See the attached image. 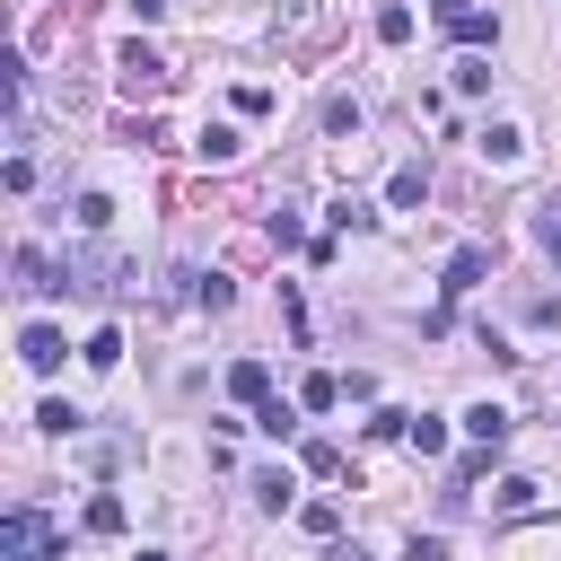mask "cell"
Listing matches in <instances>:
<instances>
[{
    "label": "cell",
    "mask_w": 561,
    "mask_h": 561,
    "mask_svg": "<svg viewBox=\"0 0 561 561\" xmlns=\"http://www.w3.org/2000/svg\"><path fill=\"white\" fill-rule=\"evenodd\" d=\"M0 561H53L44 508H9V517H0Z\"/></svg>",
    "instance_id": "6da1fadb"
},
{
    "label": "cell",
    "mask_w": 561,
    "mask_h": 561,
    "mask_svg": "<svg viewBox=\"0 0 561 561\" xmlns=\"http://www.w3.org/2000/svg\"><path fill=\"white\" fill-rule=\"evenodd\" d=\"M114 79H123V96H167V79H175V70H167L149 44H123V53H114Z\"/></svg>",
    "instance_id": "7a4b0ae2"
},
{
    "label": "cell",
    "mask_w": 561,
    "mask_h": 561,
    "mask_svg": "<svg viewBox=\"0 0 561 561\" xmlns=\"http://www.w3.org/2000/svg\"><path fill=\"white\" fill-rule=\"evenodd\" d=\"M438 26H447L456 44H500V18L473 9V0H438Z\"/></svg>",
    "instance_id": "3957f363"
},
{
    "label": "cell",
    "mask_w": 561,
    "mask_h": 561,
    "mask_svg": "<svg viewBox=\"0 0 561 561\" xmlns=\"http://www.w3.org/2000/svg\"><path fill=\"white\" fill-rule=\"evenodd\" d=\"M482 280H491V245H456L438 289H447V298H465V289H482Z\"/></svg>",
    "instance_id": "277c9868"
},
{
    "label": "cell",
    "mask_w": 561,
    "mask_h": 561,
    "mask_svg": "<svg viewBox=\"0 0 561 561\" xmlns=\"http://www.w3.org/2000/svg\"><path fill=\"white\" fill-rule=\"evenodd\" d=\"M61 351H70V342H61L53 324H26V333H18V359H26L35 377H53V368H61Z\"/></svg>",
    "instance_id": "5b68a950"
},
{
    "label": "cell",
    "mask_w": 561,
    "mask_h": 561,
    "mask_svg": "<svg viewBox=\"0 0 561 561\" xmlns=\"http://www.w3.org/2000/svg\"><path fill=\"white\" fill-rule=\"evenodd\" d=\"M473 149H482L491 167H517V158H526V131H517V123H482V140H473Z\"/></svg>",
    "instance_id": "8992f818"
},
{
    "label": "cell",
    "mask_w": 561,
    "mask_h": 561,
    "mask_svg": "<svg viewBox=\"0 0 561 561\" xmlns=\"http://www.w3.org/2000/svg\"><path fill=\"white\" fill-rule=\"evenodd\" d=\"M228 394L263 412V403H272V368H263V359H237V368H228Z\"/></svg>",
    "instance_id": "52a82bcc"
},
{
    "label": "cell",
    "mask_w": 561,
    "mask_h": 561,
    "mask_svg": "<svg viewBox=\"0 0 561 561\" xmlns=\"http://www.w3.org/2000/svg\"><path fill=\"white\" fill-rule=\"evenodd\" d=\"M465 438L500 456V447H508V412H500V403H473V412H465Z\"/></svg>",
    "instance_id": "ba28073f"
},
{
    "label": "cell",
    "mask_w": 561,
    "mask_h": 561,
    "mask_svg": "<svg viewBox=\"0 0 561 561\" xmlns=\"http://www.w3.org/2000/svg\"><path fill=\"white\" fill-rule=\"evenodd\" d=\"M386 202H394V210H421V202H430V167H421V158H412V167H394Z\"/></svg>",
    "instance_id": "9c48e42d"
},
{
    "label": "cell",
    "mask_w": 561,
    "mask_h": 561,
    "mask_svg": "<svg viewBox=\"0 0 561 561\" xmlns=\"http://www.w3.org/2000/svg\"><path fill=\"white\" fill-rule=\"evenodd\" d=\"M535 508H543V482L508 473V482H500V517H535Z\"/></svg>",
    "instance_id": "30bf717a"
},
{
    "label": "cell",
    "mask_w": 561,
    "mask_h": 561,
    "mask_svg": "<svg viewBox=\"0 0 561 561\" xmlns=\"http://www.w3.org/2000/svg\"><path fill=\"white\" fill-rule=\"evenodd\" d=\"M324 140H359V105L351 96H324Z\"/></svg>",
    "instance_id": "8fae6325"
},
{
    "label": "cell",
    "mask_w": 561,
    "mask_h": 561,
    "mask_svg": "<svg viewBox=\"0 0 561 561\" xmlns=\"http://www.w3.org/2000/svg\"><path fill=\"white\" fill-rule=\"evenodd\" d=\"M193 149H202V158H210V167H228V158H237V149H245V140H237V131H228V123H202V140H193Z\"/></svg>",
    "instance_id": "7c38bea8"
},
{
    "label": "cell",
    "mask_w": 561,
    "mask_h": 561,
    "mask_svg": "<svg viewBox=\"0 0 561 561\" xmlns=\"http://www.w3.org/2000/svg\"><path fill=\"white\" fill-rule=\"evenodd\" d=\"M333 403H342V377H324V368H316V377L298 386V412H333Z\"/></svg>",
    "instance_id": "4fadbf2b"
},
{
    "label": "cell",
    "mask_w": 561,
    "mask_h": 561,
    "mask_svg": "<svg viewBox=\"0 0 561 561\" xmlns=\"http://www.w3.org/2000/svg\"><path fill=\"white\" fill-rule=\"evenodd\" d=\"M403 438H412V456H438V447H447V421H438V412H412Z\"/></svg>",
    "instance_id": "5bb4252c"
},
{
    "label": "cell",
    "mask_w": 561,
    "mask_h": 561,
    "mask_svg": "<svg viewBox=\"0 0 561 561\" xmlns=\"http://www.w3.org/2000/svg\"><path fill=\"white\" fill-rule=\"evenodd\" d=\"M289 491H298L289 465H263V473H254V500H263V508H289Z\"/></svg>",
    "instance_id": "9a60e30c"
},
{
    "label": "cell",
    "mask_w": 561,
    "mask_h": 561,
    "mask_svg": "<svg viewBox=\"0 0 561 561\" xmlns=\"http://www.w3.org/2000/svg\"><path fill=\"white\" fill-rule=\"evenodd\" d=\"M316 35V0H280V44H307Z\"/></svg>",
    "instance_id": "2e32d148"
},
{
    "label": "cell",
    "mask_w": 561,
    "mask_h": 561,
    "mask_svg": "<svg viewBox=\"0 0 561 561\" xmlns=\"http://www.w3.org/2000/svg\"><path fill=\"white\" fill-rule=\"evenodd\" d=\"M377 44H412V9H403V0L377 9Z\"/></svg>",
    "instance_id": "e0dca14e"
},
{
    "label": "cell",
    "mask_w": 561,
    "mask_h": 561,
    "mask_svg": "<svg viewBox=\"0 0 561 561\" xmlns=\"http://www.w3.org/2000/svg\"><path fill=\"white\" fill-rule=\"evenodd\" d=\"M88 535H123V500H114V491L88 500Z\"/></svg>",
    "instance_id": "ac0fdd59"
},
{
    "label": "cell",
    "mask_w": 561,
    "mask_h": 561,
    "mask_svg": "<svg viewBox=\"0 0 561 561\" xmlns=\"http://www.w3.org/2000/svg\"><path fill=\"white\" fill-rule=\"evenodd\" d=\"M298 465H307V473H342V447H333V438H307Z\"/></svg>",
    "instance_id": "d6986e66"
},
{
    "label": "cell",
    "mask_w": 561,
    "mask_h": 561,
    "mask_svg": "<svg viewBox=\"0 0 561 561\" xmlns=\"http://www.w3.org/2000/svg\"><path fill=\"white\" fill-rule=\"evenodd\" d=\"M456 88H465V96H482V88H491V61H482V53H465V61H456Z\"/></svg>",
    "instance_id": "ffe728a7"
},
{
    "label": "cell",
    "mask_w": 561,
    "mask_h": 561,
    "mask_svg": "<svg viewBox=\"0 0 561 561\" xmlns=\"http://www.w3.org/2000/svg\"><path fill=\"white\" fill-rule=\"evenodd\" d=\"M114 359H123V333H114V324H105V333H88V368H114Z\"/></svg>",
    "instance_id": "44dd1931"
},
{
    "label": "cell",
    "mask_w": 561,
    "mask_h": 561,
    "mask_svg": "<svg viewBox=\"0 0 561 561\" xmlns=\"http://www.w3.org/2000/svg\"><path fill=\"white\" fill-rule=\"evenodd\" d=\"M298 526H307V535H333V526H342V508H333V500H307V508H298Z\"/></svg>",
    "instance_id": "7402d4cb"
},
{
    "label": "cell",
    "mask_w": 561,
    "mask_h": 561,
    "mask_svg": "<svg viewBox=\"0 0 561 561\" xmlns=\"http://www.w3.org/2000/svg\"><path fill=\"white\" fill-rule=\"evenodd\" d=\"M105 219H114V202H105V193H79V228H88V237H96V228H105Z\"/></svg>",
    "instance_id": "603a6c76"
},
{
    "label": "cell",
    "mask_w": 561,
    "mask_h": 561,
    "mask_svg": "<svg viewBox=\"0 0 561 561\" xmlns=\"http://www.w3.org/2000/svg\"><path fill=\"white\" fill-rule=\"evenodd\" d=\"M35 430H53V438H70V430H79V412H70V403H44V412H35Z\"/></svg>",
    "instance_id": "cb8c5ba5"
},
{
    "label": "cell",
    "mask_w": 561,
    "mask_h": 561,
    "mask_svg": "<svg viewBox=\"0 0 561 561\" xmlns=\"http://www.w3.org/2000/svg\"><path fill=\"white\" fill-rule=\"evenodd\" d=\"M254 430H272V438H289V430H298V412H289V403H263V412H254Z\"/></svg>",
    "instance_id": "d4e9b609"
},
{
    "label": "cell",
    "mask_w": 561,
    "mask_h": 561,
    "mask_svg": "<svg viewBox=\"0 0 561 561\" xmlns=\"http://www.w3.org/2000/svg\"><path fill=\"white\" fill-rule=\"evenodd\" d=\"M535 237H543V245H552V263H561V193L543 202V219H535Z\"/></svg>",
    "instance_id": "484cf974"
},
{
    "label": "cell",
    "mask_w": 561,
    "mask_h": 561,
    "mask_svg": "<svg viewBox=\"0 0 561 561\" xmlns=\"http://www.w3.org/2000/svg\"><path fill=\"white\" fill-rule=\"evenodd\" d=\"M412 561H447V535H412Z\"/></svg>",
    "instance_id": "4316f807"
},
{
    "label": "cell",
    "mask_w": 561,
    "mask_h": 561,
    "mask_svg": "<svg viewBox=\"0 0 561 561\" xmlns=\"http://www.w3.org/2000/svg\"><path fill=\"white\" fill-rule=\"evenodd\" d=\"M123 9H131L140 26H149V18H167V0H123Z\"/></svg>",
    "instance_id": "83f0119b"
},
{
    "label": "cell",
    "mask_w": 561,
    "mask_h": 561,
    "mask_svg": "<svg viewBox=\"0 0 561 561\" xmlns=\"http://www.w3.org/2000/svg\"><path fill=\"white\" fill-rule=\"evenodd\" d=\"M324 561H359V543H333V552H324Z\"/></svg>",
    "instance_id": "f1b7e54d"
},
{
    "label": "cell",
    "mask_w": 561,
    "mask_h": 561,
    "mask_svg": "<svg viewBox=\"0 0 561 561\" xmlns=\"http://www.w3.org/2000/svg\"><path fill=\"white\" fill-rule=\"evenodd\" d=\"M140 561H167V552H140Z\"/></svg>",
    "instance_id": "f546056e"
}]
</instances>
